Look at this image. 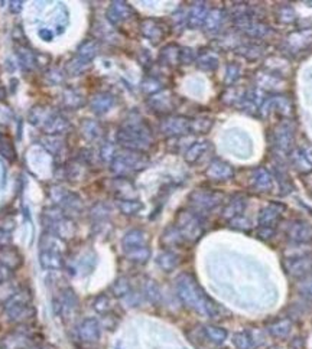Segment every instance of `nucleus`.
I'll list each match as a JSON object with an SVG mask.
<instances>
[{
  "label": "nucleus",
  "mask_w": 312,
  "mask_h": 349,
  "mask_svg": "<svg viewBox=\"0 0 312 349\" xmlns=\"http://www.w3.org/2000/svg\"><path fill=\"white\" fill-rule=\"evenodd\" d=\"M207 334H208V336L211 338L212 340H215V342H223L225 338V332H223L221 329L212 328V326H210V328L207 329Z\"/></svg>",
  "instance_id": "2"
},
{
  "label": "nucleus",
  "mask_w": 312,
  "mask_h": 349,
  "mask_svg": "<svg viewBox=\"0 0 312 349\" xmlns=\"http://www.w3.org/2000/svg\"><path fill=\"white\" fill-rule=\"evenodd\" d=\"M78 334H80L81 340H84V342H96L100 336V329H99V324L96 320L88 319L81 324Z\"/></svg>",
  "instance_id": "1"
}]
</instances>
